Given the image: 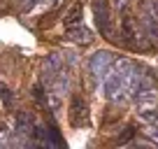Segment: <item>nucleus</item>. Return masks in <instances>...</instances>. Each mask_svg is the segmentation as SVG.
Listing matches in <instances>:
<instances>
[{
    "label": "nucleus",
    "instance_id": "obj_1",
    "mask_svg": "<svg viewBox=\"0 0 158 149\" xmlns=\"http://www.w3.org/2000/svg\"><path fill=\"white\" fill-rule=\"evenodd\" d=\"M105 96H107L112 103H123L130 96L128 89H126V84H123V79L114 72V68L107 72V79H105Z\"/></svg>",
    "mask_w": 158,
    "mask_h": 149
},
{
    "label": "nucleus",
    "instance_id": "obj_2",
    "mask_svg": "<svg viewBox=\"0 0 158 149\" xmlns=\"http://www.w3.org/2000/svg\"><path fill=\"white\" fill-rule=\"evenodd\" d=\"M93 16L95 26L102 33V37H112V14H109V0H93Z\"/></svg>",
    "mask_w": 158,
    "mask_h": 149
},
{
    "label": "nucleus",
    "instance_id": "obj_3",
    "mask_svg": "<svg viewBox=\"0 0 158 149\" xmlns=\"http://www.w3.org/2000/svg\"><path fill=\"white\" fill-rule=\"evenodd\" d=\"M114 61H116V54H112V51H95L93 56H91L89 61V72L93 74V77H102V74H107L109 70H112Z\"/></svg>",
    "mask_w": 158,
    "mask_h": 149
},
{
    "label": "nucleus",
    "instance_id": "obj_4",
    "mask_svg": "<svg viewBox=\"0 0 158 149\" xmlns=\"http://www.w3.org/2000/svg\"><path fill=\"white\" fill-rule=\"evenodd\" d=\"M70 124L81 128L89 124V107L81 98H72V107H70Z\"/></svg>",
    "mask_w": 158,
    "mask_h": 149
},
{
    "label": "nucleus",
    "instance_id": "obj_5",
    "mask_svg": "<svg viewBox=\"0 0 158 149\" xmlns=\"http://www.w3.org/2000/svg\"><path fill=\"white\" fill-rule=\"evenodd\" d=\"M33 128H35L33 114L19 112V114H16V121H14V133L16 135H33Z\"/></svg>",
    "mask_w": 158,
    "mask_h": 149
},
{
    "label": "nucleus",
    "instance_id": "obj_6",
    "mask_svg": "<svg viewBox=\"0 0 158 149\" xmlns=\"http://www.w3.org/2000/svg\"><path fill=\"white\" fill-rule=\"evenodd\" d=\"M68 37H70V40H74V42H79V45H89V42L93 40V33H91L86 26L77 23V26H72V28L68 30Z\"/></svg>",
    "mask_w": 158,
    "mask_h": 149
},
{
    "label": "nucleus",
    "instance_id": "obj_7",
    "mask_svg": "<svg viewBox=\"0 0 158 149\" xmlns=\"http://www.w3.org/2000/svg\"><path fill=\"white\" fill-rule=\"evenodd\" d=\"M139 119H142L144 124L158 128V109H144V112H139Z\"/></svg>",
    "mask_w": 158,
    "mask_h": 149
},
{
    "label": "nucleus",
    "instance_id": "obj_8",
    "mask_svg": "<svg viewBox=\"0 0 158 149\" xmlns=\"http://www.w3.org/2000/svg\"><path fill=\"white\" fill-rule=\"evenodd\" d=\"M79 21H81V5H74V10H70V14H68V19H65V23H72V26H77Z\"/></svg>",
    "mask_w": 158,
    "mask_h": 149
},
{
    "label": "nucleus",
    "instance_id": "obj_9",
    "mask_svg": "<svg viewBox=\"0 0 158 149\" xmlns=\"http://www.w3.org/2000/svg\"><path fill=\"white\" fill-rule=\"evenodd\" d=\"M0 98H2V105H5L7 109L12 107V91L7 89V86L2 84V82H0Z\"/></svg>",
    "mask_w": 158,
    "mask_h": 149
},
{
    "label": "nucleus",
    "instance_id": "obj_10",
    "mask_svg": "<svg viewBox=\"0 0 158 149\" xmlns=\"http://www.w3.org/2000/svg\"><path fill=\"white\" fill-rule=\"evenodd\" d=\"M33 98L37 100L40 105H44V103H47V98H44V91H42V84H35V86H33Z\"/></svg>",
    "mask_w": 158,
    "mask_h": 149
},
{
    "label": "nucleus",
    "instance_id": "obj_11",
    "mask_svg": "<svg viewBox=\"0 0 158 149\" xmlns=\"http://www.w3.org/2000/svg\"><path fill=\"white\" fill-rule=\"evenodd\" d=\"M123 130H126V133L116 140V144H126L128 140H133V138H135V128H133V126H128V128H123Z\"/></svg>",
    "mask_w": 158,
    "mask_h": 149
},
{
    "label": "nucleus",
    "instance_id": "obj_12",
    "mask_svg": "<svg viewBox=\"0 0 158 149\" xmlns=\"http://www.w3.org/2000/svg\"><path fill=\"white\" fill-rule=\"evenodd\" d=\"M33 5H37V0H26L23 5H21V10H23V12H28V10H30Z\"/></svg>",
    "mask_w": 158,
    "mask_h": 149
}]
</instances>
